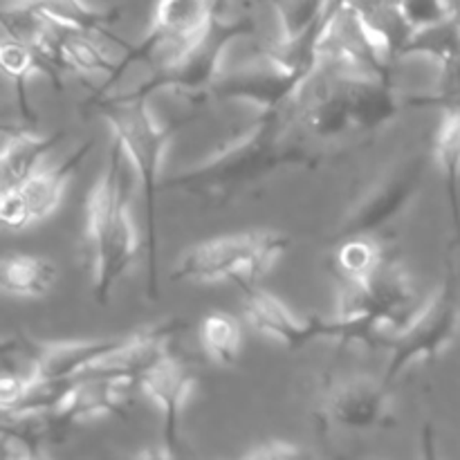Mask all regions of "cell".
Returning a JSON list of instances; mask_svg holds the SVG:
<instances>
[{
	"label": "cell",
	"instance_id": "19",
	"mask_svg": "<svg viewBox=\"0 0 460 460\" xmlns=\"http://www.w3.org/2000/svg\"><path fill=\"white\" fill-rule=\"evenodd\" d=\"M57 52L63 72L70 70L84 76L106 75L108 81L115 76L117 63H119L112 61V58L94 43L93 36L81 34V31L63 30V27H57Z\"/></svg>",
	"mask_w": 460,
	"mask_h": 460
},
{
	"label": "cell",
	"instance_id": "3",
	"mask_svg": "<svg viewBox=\"0 0 460 460\" xmlns=\"http://www.w3.org/2000/svg\"><path fill=\"white\" fill-rule=\"evenodd\" d=\"M128 162L119 144L112 142L102 173L85 200V238L93 268L94 301L108 305L117 283L130 272L139 256V234L135 227L128 196Z\"/></svg>",
	"mask_w": 460,
	"mask_h": 460
},
{
	"label": "cell",
	"instance_id": "21",
	"mask_svg": "<svg viewBox=\"0 0 460 460\" xmlns=\"http://www.w3.org/2000/svg\"><path fill=\"white\" fill-rule=\"evenodd\" d=\"M277 12L281 36L277 40L292 43L317 30L328 16L332 0H270Z\"/></svg>",
	"mask_w": 460,
	"mask_h": 460
},
{
	"label": "cell",
	"instance_id": "14",
	"mask_svg": "<svg viewBox=\"0 0 460 460\" xmlns=\"http://www.w3.org/2000/svg\"><path fill=\"white\" fill-rule=\"evenodd\" d=\"M58 268L36 254L0 256V290L18 299H40L54 290Z\"/></svg>",
	"mask_w": 460,
	"mask_h": 460
},
{
	"label": "cell",
	"instance_id": "26",
	"mask_svg": "<svg viewBox=\"0 0 460 460\" xmlns=\"http://www.w3.org/2000/svg\"><path fill=\"white\" fill-rule=\"evenodd\" d=\"M18 353H25V340H18V337L0 340V362H9V359L16 358Z\"/></svg>",
	"mask_w": 460,
	"mask_h": 460
},
{
	"label": "cell",
	"instance_id": "28",
	"mask_svg": "<svg viewBox=\"0 0 460 460\" xmlns=\"http://www.w3.org/2000/svg\"><path fill=\"white\" fill-rule=\"evenodd\" d=\"M16 460H48V456L43 454V449L39 445H31V447H25L21 454H18Z\"/></svg>",
	"mask_w": 460,
	"mask_h": 460
},
{
	"label": "cell",
	"instance_id": "4",
	"mask_svg": "<svg viewBox=\"0 0 460 460\" xmlns=\"http://www.w3.org/2000/svg\"><path fill=\"white\" fill-rule=\"evenodd\" d=\"M422 301L407 270L394 259L358 286H344L337 322L344 344L385 346L416 317Z\"/></svg>",
	"mask_w": 460,
	"mask_h": 460
},
{
	"label": "cell",
	"instance_id": "10",
	"mask_svg": "<svg viewBox=\"0 0 460 460\" xmlns=\"http://www.w3.org/2000/svg\"><path fill=\"white\" fill-rule=\"evenodd\" d=\"M196 385V371L173 350H166L137 382V391H142L162 413V445L171 452H182V416Z\"/></svg>",
	"mask_w": 460,
	"mask_h": 460
},
{
	"label": "cell",
	"instance_id": "24",
	"mask_svg": "<svg viewBox=\"0 0 460 460\" xmlns=\"http://www.w3.org/2000/svg\"><path fill=\"white\" fill-rule=\"evenodd\" d=\"M130 460H184V458H182V452H171V449H166L164 445H160V447L142 449V452L135 454Z\"/></svg>",
	"mask_w": 460,
	"mask_h": 460
},
{
	"label": "cell",
	"instance_id": "11",
	"mask_svg": "<svg viewBox=\"0 0 460 460\" xmlns=\"http://www.w3.org/2000/svg\"><path fill=\"white\" fill-rule=\"evenodd\" d=\"M124 340L126 337L67 341L25 340V355L30 359L27 376L36 382H76L94 364L115 353Z\"/></svg>",
	"mask_w": 460,
	"mask_h": 460
},
{
	"label": "cell",
	"instance_id": "8",
	"mask_svg": "<svg viewBox=\"0 0 460 460\" xmlns=\"http://www.w3.org/2000/svg\"><path fill=\"white\" fill-rule=\"evenodd\" d=\"M245 319L265 340L277 341L288 350H301L317 341L344 344V331L337 317H301L283 299L256 283H241Z\"/></svg>",
	"mask_w": 460,
	"mask_h": 460
},
{
	"label": "cell",
	"instance_id": "18",
	"mask_svg": "<svg viewBox=\"0 0 460 460\" xmlns=\"http://www.w3.org/2000/svg\"><path fill=\"white\" fill-rule=\"evenodd\" d=\"M45 75L48 76V70H45L43 61L36 57L34 49H30L27 45L18 43V40L12 39H0V75L7 76L13 84V90H16V103L18 111H21L22 121L27 126H34L36 115L34 108L30 103V93H27V84L34 75Z\"/></svg>",
	"mask_w": 460,
	"mask_h": 460
},
{
	"label": "cell",
	"instance_id": "22",
	"mask_svg": "<svg viewBox=\"0 0 460 460\" xmlns=\"http://www.w3.org/2000/svg\"><path fill=\"white\" fill-rule=\"evenodd\" d=\"M413 31L436 25L454 13V0H400Z\"/></svg>",
	"mask_w": 460,
	"mask_h": 460
},
{
	"label": "cell",
	"instance_id": "27",
	"mask_svg": "<svg viewBox=\"0 0 460 460\" xmlns=\"http://www.w3.org/2000/svg\"><path fill=\"white\" fill-rule=\"evenodd\" d=\"M30 130H31V126H27V124H9V121L0 119V137H4V139L18 137V135L30 133Z\"/></svg>",
	"mask_w": 460,
	"mask_h": 460
},
{
	"label": "cell",
	"instance_id": "13",
	"mask_svg": "<svg viewBox=\"0 0 460 460\" xmlns=\"http://www.w3.org/2000/svg\"><path fill=\"white\" fill-rule=\"evenodd\" d=\"M434 162L440 171L452 218L454 252L460 268V112H443L434 142Z\"/></svg>",
	"mask_w": 460,
	"mask_h": 460
},
{
	"label": "cell",
	"instance_id": "5",
	"mask_svg": "<svg viewBox=\"0 0 460 460\" xmlns=\"http://www.w3.org/2000/svg\"><path fill=\"white\" fill-rule=\"evenodd\" d=\"M290 241L277 229L223 234L196 243L173 265L180 283H256L286 256Z\"/></svg>",
	"mask_w": 460,
	"mask_h": 460
},
{
	"label": "cell",
	"instance_id": "17",
	"mask_svg": "<svg viewBox=\"0 0 460 460\" xmlns=\"http://www.w3.org/2000/svg\"><path fill=\"white\" fill-rule=\"evenodd\" d=\"M39 9L49 22L63 30L81 31V34H108L112 25L119 21L121 12L117 7L112 9H94L85 4L84 0H39L31 4Z\"/></svg>",
	"mask_w": 460,
	"mask_h": 460
},
{
	"label": "cell",
	"instance_id": "12",
	"mask_svg": "<svg viewBox=\"0 0 460 460\" xmlns=\"http://www.w3.org/2000/svg\"><path fill=\"white\" fill-rule=\"evenodd\" d=\"M93 148L94 139H88V142H84L81 146H76L66 160L49 166V169H39L25 184H22V187L13 189L18 200H21L22 209H25L27 223H40V220H45L48 216H52L54 211H57V207L61 205L63 200V193H66L67 184H70L72 175L79 171L84 160H88Z\"/></svg>",
	"mask_w": 460,
	"mask_h": 460
},
{
	"label": "cell",
	"instance_id": "29",
	"mask_svg": "<svg viewBox=\"0 0 460 460\" xmlns=\"http://www.w3.org/2000/svg\"><path fill=\"white\" fill-rule=\"evenodd\" d=\"M229 0H216V13H218V18H225V9H227Z\"/></svg>",
	"mask_w": 460,
	"mask_h": 460
},
{
	"label": "cell",
	"instance_id": "7",
	"mask_svg": "<svg viewBox=\"0 0 460 460\" xmlns=\"http://www.w3.org/2000/svg\"><path fill=\"white\" fill-rule=\"evenodd\" d=\"M395 389L382 376L353 373L328 380L319 394V416L326 427L344 431H376L395 425Z\"/></svg>",
	"mask_w": 460,
	"mask_h": 460
},
{
	"label": "cell",
	"instance_id": "20",
	"mask_svg": "<svg viewBox=\"0 0 460 460\" xmlns=\"http://www.w3.org/2000/svg\"><path fill=\"white\" fill-rule=\"evenodd\" d=\"M198 341L211 364L223 368L234 367L243 349L241 323L227 313L205 314L198 323Z\"/></svg>",
	"mask_w": 460,
	"mask_h": 460
},
{
	"label": "cell",
	"instance_id": "23",
	"mask_svg": "<svg viewBox=\"0 0 460 460\" xmlns=\"http://www.w3.org/2000/svg\"><path fill=\"white\" fill-rule=\"evenodd\" d=\"M241 460H313V456L308 449L299 447V445L274 440V443L261 445Z\"/></svg>",
	"mask_w": 460,
	"mask_h": 460
},
{
	"label": "cell",
	"instance_id": "30",
	"mask_svg": "<svg viewBox=\"0 0 460 460\" xmlns=\"http://www.w3.org/2000/svg\"><path fill=\"white\" fill-rule=\"evenodd\" d=\"M12 3L16 4V7H31V4H36L39 0H12Z\"/></svg>",
	"mask_w": 460,
	"mask_h": 460
},
{
	"label": "cell",
	"instance_id": "2",
	"mask_svg": "<svg viewBox=\"0 0 460 460\" xmlns=\"http://www.w3.org/2000/svg\"><path fill=\"white\" fill-rule=\"evenodd\" d=\"M99 115L112 130V137L124 151L130 173L137 178L139 191L144 198L146 214V292L148 299L160 296V193L164 191L162 164H164L166 146L175 126L157 121L148 108V99L133 93L124 94H97L93 102Z\"/></svg>",
	"mask_w": 460,
	"mask_h": 460
},
{
	"label": "cell",
	"instance_id": "25",
	"mask_svg": "<svg viewBox=\"0 0 460 460\" xmlns=\"http://www.w3.org/2000/svg\"><path fill=\"white\" fill-rule=\"evenodd\" d=\"M422 460H440L438 445H436V431L429 422L422 427Z\"/></svg>",
	"mask_w": 460,
	"mask_h": 460
},
{
	"label": "cell",
	"instance_id": "16",
	"mask_svg": "<svg viewBox=\"0 0 460 460\" xmlns=\"http://www.w3.org/2000/svg\"><path fill=\"white\" fill-rule=\"evenodd\" d=\"M386 250L376 236H346L332 247V270L341 286H358L386 263Z\"/></svg>",
	"mask_w": 460,
	"mask_h": 460
},
{
	"label": "cell",
	"instance_id": "15",
	"mask_svg": "<svg viewBox=\"0 0 460 460\" xmlns=\"http://www.w3.org/2000/svg\"><path fill=\"white\" fill-rule=\"evenodd\" d=\"M63 133L36 135L34 130L7 139L0 151V196L22 187L39 171L40 160L57 146Z\"/></svg>",
	"mask_w": 460,
	"mask_h": 460
},
{
	"label": "cell",
	"instance_id": "6",
	"mask_svg": "<svg viewBox=\"0 0 460 460\" xmlns=\"http://www.w3.org/2000/svg\"><path fill=\"white\" fill-rule=\"evenodd\" d=\"M460 331V268L454 261L445 272L438 290L422 301L416 317L404 326L402 332L386 344V359L382 380L395 389L413 364H431L454 344Z\"/></svg>",
	"mask_w": 460,
	"mask_h": 460
},
{
	"label": "cell",
	"instance_id": "9",
	"mask_svg": "<svg viewBox=\"0 0 460 460\" xmlns=\"http://www.w3.org/2000/svg\"><path fill=\"white\" fill-rule=\"evenodd\" d=\"M427 164H429V157L413 155L404 160L402 164H398V169L386 173L376 184V189L368 196H364L355 209L346 214V218L337 227L335 241L346 236L380 238L382 229L395 223L413 202L427 173Z\"/></svg>",
	"mask_w": 460,
	"mask_h": 460
},
{
	"label": "cell",
	"instance_id": "1",
	"mask_svg": "<svg viewBox=\"0 0 460 460\" xmlns=\"http://www.w3.org/2000/svg\"><path fill=\"white\" fill-rule=\"evenodd\" d=\"M313 142L314 139L296 124L290 106L263 111L252 130L205 157L200 164L189 166L166 180L164 191H182L200 198L236 193L272 178L279 171L319 164L322 153Z\"/></svg>",
	"mask_w": 460,
	"mask_h": 460
}]
</instances>
